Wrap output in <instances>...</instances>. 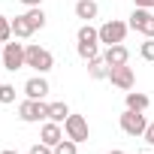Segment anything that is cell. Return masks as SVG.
<instances>
[{"label": "cell", "mask_w": 154, "mask_h": 154, "mask_svg": "<svg viewBox=\"0 0 154 154\" xmlns=\"http://www.w3.org/2000/svg\"><path fill=\"white\" fill-rule=\"evenodd\" d=\"M24 63H27V66H33L36 72H48V69L54 66V54H51L48 48L27 45V51H24Z\"/></svg>", "instance_id": "1"}, {"label": "cell", "mask_w": 154, "mask_h": 154, "mask_svg": "<svg viewBox=\"0 0 154 154\" xmlns=\"http://www.w3.org/2000/svg\"><path fill=\"white\" fill-rule=\"evenodd\" d=\"M18 118L27 121V124L42 121V118H48V103H42V100H30V97H27V100L18 106Z\"/></svg>", "instance_id": "2"}, {"label": "cell", "mask_w": 154, "mask_h": 154, "mask_svg": "<svg viewBox=\"0 0 154 154\" xmlns=\"http://www.w3.org/2000/svg\"><path fill=\"white\" fill-rule=\"evenodd\" d=\"M63 133H66V139H72V142H88V136H91L88 121H85L82 115H72V112H69V118L63 121Z\"/></svg>", "instance_id": "3"}, {"label": "cell", "mask_w": 154, "mask_h": 154, "mask_svg": "<svg viewBox=\"0 0 154 154\" xmlns=\"http://www.w3.org/2000/svg\"><path fill=\"white\" fill-rule=\"evenodd\" d=\"M127 27H130V24H124V21H118V18L106 21V24L100 27V42H106V45H118V42H124Z\"/></svg>", "instance_id": "4"}, {"label": "cell", "mask_w": 154, "mask_h": 154, "mask_svg": "<svg viewBox=\"0 0 154 154\" xmlns=\"http://www.w3.org/2000/svg\"><path fill=\"white\" fill-rule=\"evenodd\" d=\"M24 51H27V45H21V42H6V45H3V66H6L9 72L27 66V63H24Z\"/></svg>", "instance_id": "5"}, {"label": "cell", "mask_w": 154, "mask_h": 154, "mask_svg": "<svg viewBox=\"0 0 154 154\" xmlns=\"http://www.w3.org/2000/svg\"><path fill=\"white\" fill-rule=\"evenodd\" d=\"M130 27H133V30H139V33H145L148 39H154V12H151V9L136 6V9H133V15H130Z\"/></svg>", "instance_id": "6"}, {"label": "cell", "mask_w": 154, "mask_h": 154, "mask_svg": "<svg viewBox=\"0 0 154 154\" xmlns=\"http://www.w3.org/2000/svg\"><path fill=\"white\" fill-rule=\"evenodd\" d=\"M145 127H148L145 112H133V109H127V112L121 115V130H124L127 136H142Z\"/></svg>", "instance_id": "7"}, {"label": "cell", "mask_w": 154, "mask_h": 154, "mask_svg": "<svg viewBox=\"0 0 154 154\" xmlns=\"http://www.w3.org/2000/svg\"><path fill=\"white\" fill-rule=\"evenodd\" d=\"M109 82L115 88H121V91H130L136 85V75H133V69L127 63H121V66H109Z\"/></svg>", "instance_id": "8"}, {"label": "cell", "mask_w": 154, "mask_h": 154, "mask_svg": "<svg viewBox=\"0 0 154 154\" xmlns=\"http://www.w3.org/2000/svg\"><path fill=\"white\" fill-rule=\"evenodd\" d=\"M48 91H51V88H48V82L42 79V72H39V75H33V79H27V82H24V94H27L30 100H42V97H45Z\"/></svg>", "instance_id": "9"}, {"label": "cell", "mask_w": 154, "mask_h": 154, "mask_svg": "<svg viewBox=\"0 0 154 154\" xmlns=\"http://www.w3.org/2000/svg\"><path fill=\"white\" fill-rule=\"evenodd\" d=\"M60 139H63L60 124H57V121H45V124H42V130H39V142H45V145H51V148H54Z\"/></svg>", "instance_id": "10"}, {"label": "cell", "mask_w": 154, "mask_h": 154, "mask_svg": "<svg viewBox=\"0 0 154 154\" xmlns=\"http://www.w3.org/2000/svg\"><path fill=\"white\" fill-rule=\"evenodd\" d=\"M103 60L109 63V66H121V63H127L130 60V51H127V45H109L106 48V54H103Z\"/></svg>", "instance_id": "11"}, {"label": "cell", "mask_w": 154, "mask_h": 154, "mask_svg": "<svg viewBox=\"0 0 154 154\" xmlns=\"http://www.w3.org/2000/svg\"><path fill=\"white\" fill-rule=\"evenodd\" d=\"M127 109H133V112H145L148 106H151V100L145 97V94H139V91H127Z\"/></svg>", "instance_id": "12"}, {"label": "cell", "mask_w": 154, "mask_h": 154, "mask_svg": "<svg viewBox=\"0 0 154 154\" xmlns=\"http://www.w3.org/2000/svg\"><path fill=\"white\" fill-rule=\"evenodd\" d=\"M97 12H100L97 0H79V3H75V15H79V18H85V21L97 18Z\"/></svg>", "instance_id": "13"}, {"label": "cell", "mask_w": 154, "mask_h": 154, "mask_svg": "<svg viewBox=\"0 0 154 154\" xmlns=\"http://www.w3.org/2000/svg\"><path fill=\"white\" fill-rule=\"evenodd\" d=\"M88 75H91V79H109V63L103 57L88 60Z\"/></svg>", "instance_id": "14"}, {"label": "cell", "mask_w": 154, "mask_h": 154, "mask_svg": "<svg viewBox=\"0 0 154 154\" xmlns=\"http://www.w3.org/2000/svg\"><path fill=\"white\" fill-rule=\"evenodd\" d=\"M24 18L30 21V27H33V30H42V27H45V12H42V6H27Z\"/></svg>", "instance_id": "15"}, {"label": "cell", "mask_w": 154, "mask_h": 154, "mask_svg": "<svg viewBox=\"0 0 154 154\" xmlns=\"http://www.w3.org/2000/svg\"><path fill=\"white\" fill-rule=\"evenodd\" d=\"M12 36H18V39H27V36H33V27H30V21H27L24 15L12 18Z\"/></svg>", "instance_id": "16"}, {"label": "cell", "mask_w": 154, "mask_h": 154, "mask_svg": "<svg viewBox=\"0 0 154 154\" xmlns=\"http://www.w3.org/2000/svg\"><path fill=\"white\" fill-rule=\"evenodd\" d=\"M66 118H69V106H66V103H48V121L63 124Z\"/></svg>", "instance_id": "17"}, {"label": "cell", "mask_w": 154, "mask_h": 154, "mask_svg": "<svg viewBox=\"0 0 154 154\" xmlns=\"http://www.w3.org/2000/svg\"><path fill=\"white\" fill-rule=\"evenodd\" d=\"M75 39H79V42H97V39H100V30H97V27H91V24H82V27H79V36H75Z\"/></svg>", "instance_id": "18"}, {"label": "cell", "mask_w": 154, "mask_h": 154, "mask_svg": "<svg viewBox=\"0 0 154 154\" xmlns=\"http://www.w3.org/2000/svg\"><path fill=\"white\" fill-rule=\"evenodd\" d=\"M79 57H85V60H94V57H100V48H97V42H79Z\"/></svg>", "instance_id": "19"}, {"label": "cell", "mask_w": 154, "mask_h": 154, "mask_svg": "<svg viewBox=\"0 0 154 154\" xmlns=\"http://www.w3.org/2000/svg\"><path fill=\"white\" fill-rule=\"evenodd\" d=\"M79 151V142H72V139H60L54 145V154H75Z\"/></svg>", "instance_id": "20"}, {"label": "cell", "mask_w": 154, "mask_h": 154, "mask_svg": "<svg viewBox=\"0 0 154 154\" xmlns=\"http://www.w3.org/2000/svg\"><path fill=\"white\" fill-rule=\"evenodd\" d=\"M9 36H12V21L0 15V42H9Z\"/></svg>", "instance_id": "21"}, {"label": "cell", "mask_w": 154, "mask_h": 154, "mask_svg": "<svg viewBox=\"0 0 154 154\" xmlns=\"http://www.w3.org/2000/svg\"><path fill=\"white\" fill-rule=\"evenodd\" d=\"M15 100V88L12 85H0V103H12Z\"/></svg>", "instance_id": "22"}, {"label": "cell", "mask_w": 154, "mask_h": 154, "mask_svg": "<svg viewBox=\"0 0 154 154\" xmlns=\"http://www.w3.org/2000/svg\"><path fill=\"white\" fill-rule=\"evenodd\" d=\"M139 54H142L145 60H154V39H148V42H142V48H139Z\"/></svg>", "instance_id": "23"}, {"label": "cell", "mask_w": 154, "mask_h": 154, "mask_svg": "<svg viewBox=\"0 0 154 154\" xmlns=\"http://www.w3.org/2000/svg\"><path fill=\"white\" fill-rule=\"evenodd\" d=\"M30 154H54V148H51V145H45V142H39V145H33V148H30Z\"/></svg>", "instance_id": "24"}, {"label": "cell", "mask_w": 154, "mask_h": 154, "mask_svg": "<svg viewBox=\"0 0 154 154\" xmlns=\"http://www.w3.org/2000/svg\"><path fill=\"white\" fill-rule=\"evenodd\" d=\"M142 139H145L148 145H154V124H148V127H145V133H142Z\"/></svg>", "instance_id": "25"}, {"label": "cell", "mask_w": 154, "mask_h": 154, "mask_svg": "<svg viewBox=\"0 0 154 154\" xmlns=\"http://www.w3.org/2000/svg\"><path fill=\"white\" fill-rule=\"evenodd\" d=\"M136 6H142V9H154V0H136Z\"/></svg>", "instance_id": "26"}, {"label": "cell", "mask_w": 154, "mask_h": 154, "mask_svg": "<svg viewBox=\"0 0 154 154\" xmlns=\"http://www.w3.org/2000/svg\"><path fill=\"white\" fill-rule=\"evenodd\" d=\"M24 6H42V0H21Z\"/></svg>", "instance_id": "27"}, {"label": "cell", "mask_w": 154, "mask_h": 154, "mask_svg": "<svg viewBox=\"0 0 154 154\" xmlns=\"http://www.w3.org/2000/svg\"><path fill=\"white\" fill-rule=\"evenodd\" d=\"M0 154H18V151H12V148H3V151H0Z\"/></svg>", "instance_id": "28"}, {"label": "cell", "mask_w": 154, "mask_h": 154, "mask_svg": "<svg viewBox=\"0 0 154 154\" xmlns=\"http://www.w3.org/2000/svg\"><path fill=\"white\" fill-rule=\"evenodd\" d=\"M109 154H124V151H118V148H115V151H109Z\"/></svg>", "instance_id": "29"}, {"label": "cell", "mask_w": 154, "mask_h": 154, "mask_svg": "<svg viewBox=\"0 0 154 154\" xmlns=\"http://www.w3.org/2000/svg\"><path fill=\"white\" fill-rule=\"evenodd\" d=\"M0 60H3V48H0Z\"/></svg>", "instance_id": "30"}]
</instances>
